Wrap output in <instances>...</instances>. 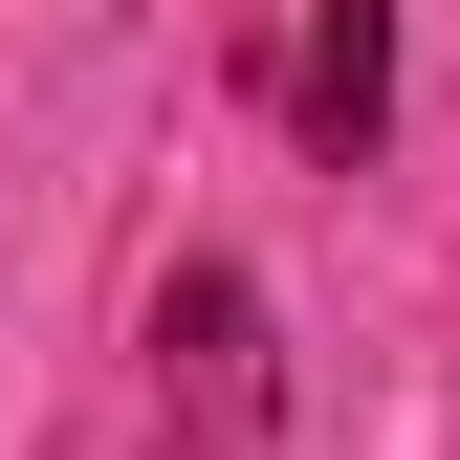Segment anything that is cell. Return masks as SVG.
<instances>
[{
	"label": "cell",
	"mask_w": 460,
	"mask_h": 460,
	"mask_svg": "<svg viewBox=\"0 0 460 460\" xmlns=\"http://www.w3.org/2000/svg\"><path fill=\"white\" fill-rule=\"evenodd\" d=\"M154 373H176V460H263V438H285V351H263V285H242V263H176Z\"/></svg>",
	"instance_id": "6da1fadb"
},
{
	"label": "cell",
	"mask_w": 460,
	"mask_h": 460,
	"mask_svg": "<svg viewBox=\"0 0 460 460\" xmlns=\"http://www.w3.org/2000/svg\"><path fill=\"white\" fill-rule=\"evenodd\" d=\"M285 132H307L329 176L394 132V0H307V44H285Z\"/></svg>",
	"instance_id": "7a4b0ae2"
}]
</instances>
